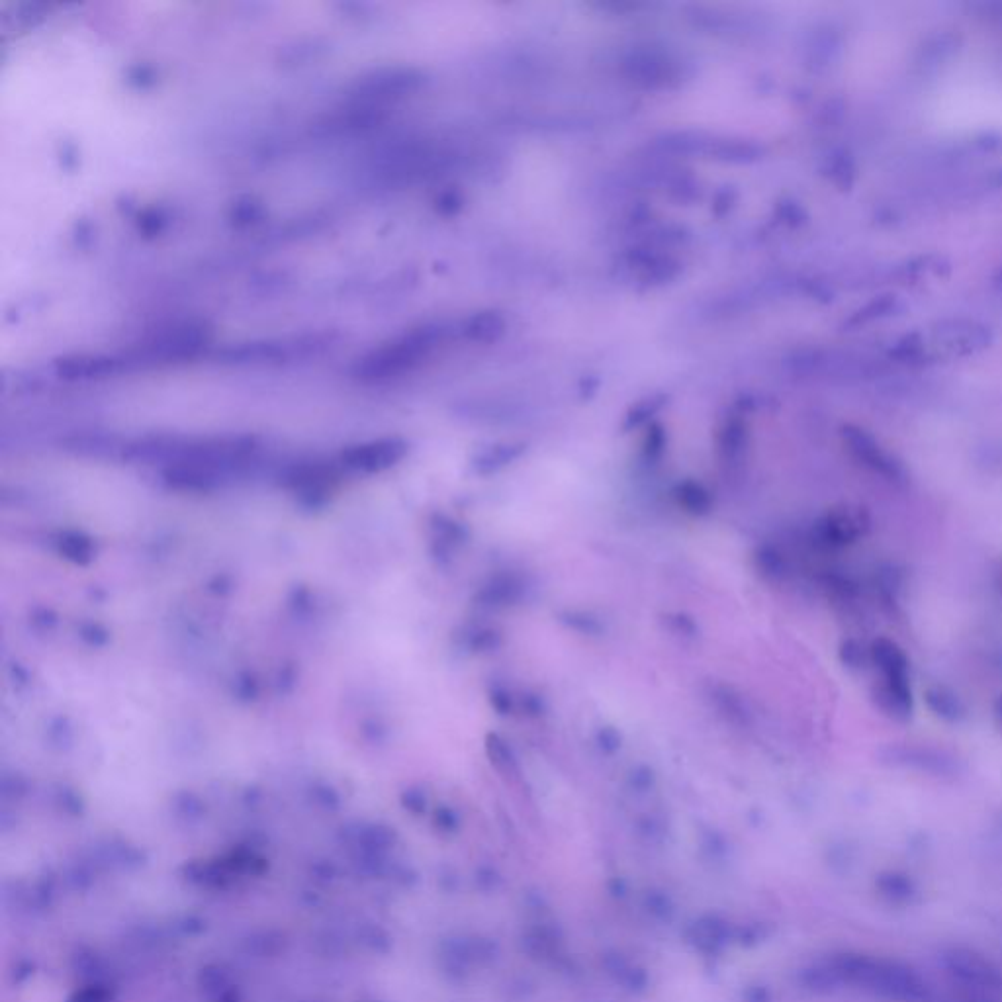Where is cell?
Instances as JSON below:
<instances>
[{
  "label": "cell",
  "mask_w": 1002,
  "mask_h": 1002,
  "mask_svg": "<svg viewBox=\"0 0 1002 1002\" xmlns=\"http://www.w3.org/2000/svg\"><path fill=\"white\" fill-rule=\"evenodd\" d=\"M619 69L640 89L666 91L682 85L687 77V63L672 49L662 46H633L619 59Z\"/></svg>",
  "instance_id": "3957f363"
},
{
  "label": "cell",
  "mask_w": 1002,
  "mask_h": 1002,
  "mask_svg": "<svg viewBox=\"0 0 1002 1002\" xmlns=\"http://www.w3.org/2000/svg\"><path fill=\"white\" fill-rule=\"evenodd\" d=\"M995 280H997V284H999V286H1002V269L999 271V274H997V278H995Z\"/></svg>",
  "instance_id": "836d02e7"
},
{
  "label": "cell",
  "mask_w": 1002,
  "mask_h": 1002,
  "mask_svg": "<svg viewBox=\"0 0 1002 1002\" xmlns=\"http://www.w3.org/2000/svg\"><path fill=\"white\" fill-rule=\"evenodd\" d=\"M664 449H666V431L662 425L658 423H652L648 433H646V439H644V445H642V458L648 466H654L662 460L664 456Z\"/></svg>",
  "instance_id": "7402d4cb"
},
{
  "label": "cell",
  "mask_w": 1002,
  "mask_h": 1002,
  "mask_svg": "<svg viewBox=\"0 0 1002 1002\" xmlns=\"http://www.w3.org/2000/svg\"><path fill=\"white\" fill-rule=\"evenodd\" d=\"M758 568L768 576H779L783 572V560L775 548L764 547L756 554Z\"/></svg>",
  "instance_id": "4316f807"
},
{
  "label": "cell",
  "mask_w": 1002,
  "mask_h": 1002,
  "mask_svg": "<svg viewBox=\"0 0 1002 1002\" xmlns=\"http://www.w3.org/2000/svg\"><path fill=\"white\" fill-rule=\"evenodd\" d=\"M901 310H903V304H901V300L897 296H893V294L877 296V298L869 300L866 306L860 308L856 314H852V318L846 321V327L860 329V327H866V325H871L875 321L893 318Z\"/></svg>",
  "instance_id": "9a60e30c"
},
{
  "label": "cell",
  "mask_w": 1002,
  "mask_h": 1002,
  "mask_svg": "<svg viewBox=\"0 0 1002 1002\" xmlns=\"http://www.w3.org/2000/svg\"><path fill=\"white\" fill-rule=\"evenodd\" d=\"M789 365L799 374L832 380H869L887 368L885 359L834 349H807L795 353Z\"/></svg>",
  "instance_id": "277c9868"
},
{
  "label": "cell",
  "mask_w": 1002,
  "mask_h": 1002,
  "mask_svg": "<svg viewBox=\"0 0 1002 1002\" xmlns=\"http://www.w3.org/2000/svg\"><path fill=\"white\" fill-rule=\"evenodd\" d=\"M527 582L517 572H500L492 576L476 593V605L484 609H507L517 605L527 595Z\"/></svg>",
  "instance_id": "9c48e42d"
},
{
  "label": "cell",
  "mask_w": 1002,
  "mask_h": 1002,
  "mask_svg": "<svg viewBox=\"0 0 1002 1002\" xmlns=\"http://www.w3.org/2000/svg\"><path fill=\"white\" fill-rule=\"evenodd\" d=\"M503 642L500 631L490 629V627H470L462 635V644L470 652H494L498 650Z\"/></svg>",
  "instance_id": "ffe728a7"
},
{
  "label": "cell",
  "mask_w": 1002,
  "mask_h": 1002,
  "mask_svg": "<svg viewBox=\"0 0 1002 1002\" xmlns=\"http://www.w3.org/2000/svg\"><path fill=\"white\" fill-rule=\"evenodd\" d=\"M525 453H527L525 443H496L476 453L472 458V470L478 476H494L503 468L517 462Z\"/></svg>",
  "instance_id": "7c38bea8"
},
{
  "label": "cell",
  "mask_w": 1002,
  "mask_h": 1002,
  "mask_svg": "<svg viewBox=\"0 0 1002 1002\" xmlns=\"http://www.w3.org/2000/svg\"><path fill=\"white\" fill-rule=\"evenodd\" d=\"M507 331V321L498 312H480L464 321L462 335L472 343L494 345Z\"/></svg>",
  "instance_id": "4fadbf2b"
},
{
  "label": "cell",
  "mask_w": 1002,
  "mask_h": 1002,
  "mask_svg": "<svg viewBox=\"0 0 1002 1002\" xmlns=\"http://www.w3.org/2000/svg\"><path fill=\"white\" fill-rule=\"evenodd\" d=\"M486 754H488L492 766H496V770L501 774H519L517 756L513 754V748L509 746V742L498 732H490L486 736Z\"/></svg>",
  "instance_id": "e0dca14e"
},
{
  "label": "cell",
  "mask_w": 1002,
  "mask_h": 1002,
  "mask_svg": "<svg viewBox=\"0 0 1002 1002\" xmlns=\"http://www.w3.org/2000/svg\"><path fill=\"white\" fill-rule=\"evenodd\" d=\"M983 18L987 20H993V22H1002V2H983V4H975L973 6Z\"/></svg>",
  "instance_id": "4dcf8cb0"
},
{
  "label": "cell",
  "mask_w": 1002,
  "mask_h": 1002,
  "mask_svg": "<svg viewBox=\"0 0 1002 1002\" xmlns=\"http://www.w3.org/2000/svg\"><path fill=\"white\" fill-rule=\"evenodd\" d=\"M993 339V329L979 319H940L901 337L889 351V361L907 366L961 361L987 351Z\"/></svg>",
  "instance_id": "6da1fadb"
},
{
  "label": "cell",
  "mask_w": 1002,
  "mask_h": 1002,
  "mask_svg": "<svg viewBox=\"0 0 1002 1002\" xmlns=\"http://www.w3.org/2000/svg\"><path fill=\"white\" fill-rule=\"evenodd\" d=\"M408 453V445L402 439H384L368 445L355 447L343 455V460L359 470L378 472L394 466Z\"/></svg>",
  "instance_id": "ba28073f"
},
{
  "label": "cell",
  "mask_w": 1002,
  "mask_h": 1002,
  "mask_svg": "<svg viewBox=\"0 0 1002 1002\" xmlns=\"http://www.w3.org/2000/svg\"><path fill=\"white\" fill-rule=\"evenodd\" d=\"M490 705L492 709L501 715V717H509V715H515L517 711V701L513 697L511 691H507L503 685H494L490 689Z\"/></svg>",
  "instance_id": "cb8c5ba5"
},
{
  "label": "cell",
  "mask_w": 1002,
  "mask_h": 1002,
  "mask_svg": "<svg viewBox=\"0 0 1002 1002\" xmlns=\"http://www.w3.org/2000/svg\"><path fill=\"white\" fill-rule=\"evenodd\" d=\"M713 697H715V701L719 703L721 711L729 717L730 721H734V723H744V721H746L748 711H746V707L742 705L740 697L732 695V691H730V689H727V687H721V689H717V691L713 693Z\"/></svg>",
  "instance_id": "603a6c76"
},
{
  "label": "cell",
  "mask_w": 1002,
  "mask_h": 1002,
  "mask_svg": "<svg viewBox=\"0 0 1002 1002\" xmlns=\"http://www.w3.org/2000/svg\"><path fill=\"white\" fill-rule=\"evenodd\" d=\"M950 265L946 259L942 257H936V255H928V257H920V259H914V261H909L907 267H901V274L903 278H911V280H922L926 276H940L942 271H948Z\"/></svg>",
  "instance_id": "44dd1931"
},
{
  "label": "cell",
  "mask_w": 1002,
  "mask_h": 1002,
  "mask_svg": "<svg viewBox=\"0 0 1002 1002\" xmlns=\"http://www.w3.org/2000/svg\"><path fill=\"white\" fill-rule=\"evenodd\" d=\"M828 173H830V177H832L834 183L848 186L850 184L848 177H852L850 159L848 157H832L830 165H828Z\"/></svg>",
  "instance_id": "f1b7e54d"
},
{
  "label": "cell",
  "mask_w": 1002,
  "mask_h": 1002,
  "mask_svg": "<svg viewBox=\"0 0 1002 1002\" xmlns=\"http://www.w3.org/2000/svg\"><path fill=\"white\" fill-rule=\"evenodd\" d=\"M521 705H523V711L529 715V717H539L545 713V705H543V699L539 695H531V693H525L521 697Z\"/></svg>",
  "instance_id": "f546056e"
},
{
  "label": "cell",
  "mask_w": 1002,
  "mask_h": 1002,
  "mask_svg": "<svg viewBox=\"0 0 1002 1002\" xmlns=\"http://www.w3.org/2000/svg\"><path fill=\"white\" fill-rule=\"evenodd\" d=\"M750 443V431L742 417H730L719 433V455L723 466L736 472L742 468Z\"/></svg>",
  "instance_id": "8fae6325"
},
{
  "label": "cell",
  "mask_w": 1002,
  "mask_h": 1002,
  "mask_svg": "<svg viewBox=\"0 0 1002 1002\" xmlns=\"http://www.w3.org/2000/svg\"><path fill=\"white\" fill-rule=\"evenodd\" d=\"M210 339H212V331L204 323L186 321V323L173 325V327L161 331L157 337H153L147 343L145 353L151 359H159L165 363L188 361V359H194L196 355H200L204 351V347L210 343Z\"/></svg>",
  "instance_id": "8992f818"
},
{
  "label": "cell",
  "mask_w": 1002,
  "mask_h": 1002,
  "mask_svg": "<svg viewBox=\"0 0 1002 1002\" xmlns=\"http://www.w3.org/2000/svg\"><path fill=\"white\" fill-rule=\"evenodd\" d=\"M595 744L605 754H615L623 746V736L615 727H601L595 732Z\"/></svg>",
  "instance_id": "484cf974"
},
{
  "label": "cell",
  "mask_w": 1002,
  "mask_h": 1002,
  "mask_svg": "<svg viewBox=\"0 0 1002 1002\" xmlns=\"http://www.w3.org/2000/svg\"><path fill=\"white\" fill-rule=\"evenodd\" d=\"M55 368L65 380H100L118 374L124 365L120 359L106 355H71L59 359Z\"/></svg>",
  "instance_id": "30bf717a"
},
{
  "label": "cell",
  "mask_w": 1002,
  "mask_h": 1002,
  "mask_svg": "<svg viewBox=\"0 0 1002 1002\" xmlns=\"http://www.w3.org/2000/svg\"><path fill=\"white\" fill-rule=\"evenodd\" d=\"M558 621L574 631V633H580V635H586V637H599L603 635L605 627L601 623L599 617H595L593 613H588V611H580V609H568V611H562L558 615Z\"/></svg>",
  "instance_id": "d6986e66"
},
{
  "label": "cell",
  "mask_w": 1002,
  "mask_h": 1002,
  "mask_svg": "<svg viewBox=\"0 0 1002 1002\" xmlns=\"http://www.w3.org/2000/svg\"><path fill=\"white\" fill-rule=\"evenodd\" d=\"M625 267L646 286H662L682 274V263L676 257L650 245L629 251L625 257Z\"/></svg>",
  "instance_id": "52a82bcc"
},
{
  "label": "cell",
  "mask_w": 1002,
  "mask_h": 1002,
  "mask_svg": "<svg viewBox=\"0 0 1002 1002\" xmlns=\"http://www.w3.org/2000/svg\"><path fill=\"white\" fill-rule=\"evenodd\" d=\"M666 623L680 637L693 638L697 635V623L691 617L684 615V613H672V615H668Z\"/></svg>",
  "instance_id": "83f0119b"
},
{
  "label": "cell",
  "mask_w": 1002,
  "mask_h": 1002,
  "mask_svg": "<svg viewBox=\"0 0 1002 1002\" xmlns=\"http://www.w3.org/2000/svg\"><path fill=\"white\" fill-rule=\"evenodd\" d=\"M284 357V349L276 343H245L224 353L226 363L235 365H263Z\"/></svg>",
  "instance_id": "2e32d148"
},
{
  "label": "cell",
  "mask_w": 1002,
  "mask_h": 1002,
  "mask_svg": "<svg viewBox=\"0 0 1002 1002\" xmlns=\"http://www.w3.org/2000/svg\"><path fill=\"white\" fill-rule=\"evenodd\" d=\"M993 183L997 186H1002V169H999L997 173H993Z\"/></svg>",
  "instance_id": "d6a6232c"
},
{
  "label": "cell",
  "mask_w": 1002,
  "mask_h": 1002,
  "mask_svg": "<svg viewBox=\"0 0 1002 1002\" xmlns=\"http://www.w3.org/2000/svg\"><path fill=\"white\" fill-rule=\"evenodd\" d=\"M462 200L456 192H443L439 198H437V208L443 210L445 214H453L458 208H460Z\"/></svg>",
  "instance_id": "1f68e13d"
},
{
  "label": "cell",
  "mask_w": 1002,
  "mask_h": 1002,
  "mask_svg": "<svg viewBox=\"0 0 1002 1002\" xmlns=\"http://www.w3.org/2000/svg\"><path fill=\"white\" fill-rule=\"evenodd\" d=\"M666 402H668V398L664 394H654V396H648V398L637 402L625 415L623 431L629 433V431H635L646 423H652V419L662 411Z\"/></svg>",
  "instance_id": "ac0fdd59"
},
{
  "label": "cell",
  "mask_w": 1002,
  "mask_h": 1002,
  "mask_svg": "<svg viewBox=\"0 0 1002 1002\" xmlns=\"http://www.w3.org/2000/svg\"><path fill=\"white\" fill-rule=\"evenodd\" d=\"M674 494V500L676 503L684 509L685 513L693 515V517H707L713 513V507H715V498L713 494L697 480H682L674 486L672 490Z\"/></svg>",
  "instance_id": "5bb4252c"
},
{
  "label": "cell",
  "mask_w": 1002,
  "mask_h": 1002,
  "mask_svg": "<svg viewBox=\"0 0 1002 1002\" xmlns=\"http://www.w3.org/2000/svg\"><path fill=\"white\" fill-rule=\"evenodd\" d=\"M443 333L441 327L427 325L384 343L355 365V376L365 382H382L408 374L433 355L443 341Z\"/></svg>",
  "instance_id": "7a4b0ae2"
},
{
  "label": "cell",
  "mask_w": 1002,
  "mask_h": 1002,
  "mask_svg": "<svg viewBox=\"0 0 1002 1002\" xmlns=\"http://www.w3.org/2000/svg\"><path fill=\"white\" fill-rule=\"evenodd\" d=\"M261 216V204L255 202L253 198H245L243 202H237L231 210V218L239 226H249L257 222Z\"/></svg>",
  "instance_id": "d4e9b609"
},
{
  "label": "cell",
  "mask_w": 1002,
  "mask_h": 1002,
  "mask_svg": "<svg viewBox=\"0 0 1002 1002\" xmlns=\"http://www.w3.org/2000/svg\"><path fill=\"white\" fill-rule=\"evenodd\" d=\"M425 85V75L413 67L372 69L349 87L353 104L384 110L388 104L404 100Z\"/></svg>",
  "instance_id": "5b68a950"
}]
</instances>
